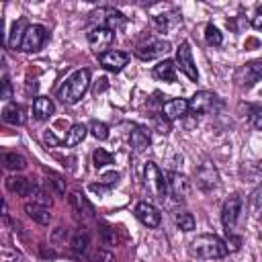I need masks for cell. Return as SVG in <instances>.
Returning <instances> with one entry per match:
<instances>
[{
    "mask_svg": "<svg viewBox=\"0 0 262 262\" xmlns=\"http://www.w3.org/2000/svg\"><path fill=\"white\" fill-rule=\"evenodd\" d=\"M88 86H90V72H88L86 68L76 70V72L61 84V88L57 90V98H59L61 102H66V104H76V102H80V98L86 94Z\"/></svg>",
    "mask_w": 262,
    "mask_h": 262,
    "instance_id": "cell-1",
    "label": "cell"
},
{
    "mask_svg": "<svg viewBox=\"0 0 262 262\" xmlns=\"http://www.w3.org/2000/svg\"><path fill=\"white\" fill-rule=\"evenodd\" d=\"M244 74H246V86H252V84H256L260 78H262V61H254V63H248L246 66V70H244Z\"/></svg>",
    "mask_w": 262,
    "mask_h": 262,
    "instance_id": "cell-26",
    "label": "cell"
},
{
    "mask_svg": "<svg viewBox=\"0 0 262 262\" xmlns=\"http://www.w3.org/2000/svg\"><path fill=\"white\" fill-rule=\"evenodd\" d=\"M127 63H129V53L119 51V49H111L100 55V66L108 72H121Z\"/></svg>",
    "mask_w": 262,
    "mask_h": 262,
    "instance_id": "cell-12",
    "label": "cell"
},
{
    "mask_svg": "<svg viewBox=\"0 0 262 262\" xmlns=\"http://www.w3.org/2000/svg\"><path fill=\"white\" fill-rule=\"evenodd\" d=\"M151 143V135H149V129L145 125H135L131 135H129V145L133 151H143L147 145Z\"/></svg>",
    "mask_w": 262,
    "mask_h": 262,
    "instance_id": "cell-16",
    "label": "cell"
},
{
    "mask_svg": "<svg viewBox=\"0 0 262 262\" xmlns=\"http://www.w3.org/2000/svg\"><path fill=\"white\" fill-rule=\"evenodd\" d=\"M166 51H170V43L158 39V41H149V43H145V45H139V47L135 49V55H137L139 59H154V57H158V55H164Z\"/></svg>",
    "mask_w": 262,
    "mask_h": 262,
    "instance_id": "cell-14",
    "label": "cell"
},
{
    "mask_svg": "<svg viewBox=\"0 0 262 262\" xmlns=\"http://www.w3.org/2000/svg\"><path fill=\"white\" fill-rule=\"evenodd\" d=\"M88 246H90V233L86 231V227L76 229L72 235V250L76 254H84L88 250Z\"/></svg>",
    "mask_w": 262,
    "mask_h": 262,
    "instance_id": "cell-23",
    "label": "cell"
},
{
    "mask_svg": "<svg viewBox=\"0 0 262 262\" xmlns=\"http://www.w3.org/2000/svg\"><path fill=\"white\" fill-rule=\"evenodd\" d=\"M227 246L221 237L213 235V233H201L196 235L192 242H190V252L196 256V258H203V260H217V258H223L227 254Z\"/></svg>",
    "mask_w": 262,
    "mask_h": 262,
    "instance_id": "cell-2",
    "label": "cell"
},
{
    "mask_svg": "<svg viewBox=\"0 0 262 262\" xmlns=\"http://www.w3.org/2000/svg\"><path fill=\"white\" fill-rule=\"evenodd\" d=\"M117 180H119V172H108V174H104V176L100 178V182H102V184H106L108 188H111V186H115V184H117Z\"/></svg>",
    "mask_w": 262,
    "mask_h": 262,
    "instance_id": "cell-37",
    "label": "cell"
},
{
    "mask_svg": "<svg viewBox=\"0 0 262 262\" xmlns=\"http://www.w3.org/2000/svg\"><path fill=\"white\" fill-rule=\"evenodd\" d=\"M2 121L6 125H25L27 123V115H25V108L16 102H8L2 111Z\"/></svg>",
    "mask_w": 262,
    "mask_h": 262,
    "instance_id": "cell-17",
    "label": "cell"
},
{
    "mask_svg": "<svg viewBox=\"0 0 262 262\" xmlns=\"http://www.w3.org/2000/svg\"><path fill=\"white\" fill-rule=\"evenodd\" d=\"M90 190L92 192H98V194H104V192H108V186L102 184V182H98V184H90Z\"/></svg>",
    "mask_w": 262,
    "mask_h": 262,
    "instance_id": "cell-41",
    "label": "cell"
},
{
    "mask_svg": "<svg viewBox=\"0 0 262 262\" xmlns=\"http://www.w3.org/2000/svg\"><path fill=\"white\" fill-rule=\"evenodd\" d=\"M25 213H27L35 223H39V225H47V223L51 221L49 209L43 207V205H37V203H27V205H25Z\"/></svg>",
    "mask_w": 262,
    "mask_h": 262,
    "instance_id": "cell-20",
    "label": "cell"
},
{
    "mask_svg": "<svg viewBox=\"0 0 262 262\" xmlns=\"http://www.w3.org/2000/svg\"><path fill=\"white\" fill-rule=\"evenodd\" d=\"M215 98H217V96H215L213 92H209V90H199V92L188 100V106H190L192 113L205 115V113H209V111L213 108Z\"/></svg>",
    "mask_w": 262,
    "mask_h": 262,
    "instance_id": "cell-13",
    "label": "cell"
},
{
    "mask_svg": "<svg viewBox=\"0 0 262 262\" xmlns=\"http://www.w3.org/2000/svg\"><path fill=\"white\" fill-rule=\"evenodd\" d=\"M176 61L172 59H164L158 66H154V76L162 82H176Z\"/></svg>",
    "mask_w": 262,
    "mask_h": 262,
    "instance_id": "cell-19",
    "label": "cell"
},
{
    "mask_svg": "<svg viewBox=\"0 0 262 262\" xmlns=\"http://www.w3.org/2000/svg\"><path fill=\"white\" fill-rule=\"evenodd\" d=\"M45 41H47V29L43 25H29L20 49L27 51V53H35L43 47Z\"/></svg>",
    "mask_w": 262,
    "mask_h": 262,
    "instance_id": "cell-7",
    "label": "cell"
},
{
    "mask_svg": "<svg viewBox=\"0 0 262 262\" xmlns=\"http://www.w3.org/2000/svg\"><path fill=\"white\" fill-rule=\"evenodd\" d=\"M154 127H156L158 133L166 135V133L170 131V121H168L164 115H156V117H154Z\"/></svg>",
    "mask_w": 262,
    "mask_h": 262,
    "instance_id": "cell-34",
    "label": "cell"
},
{
    "mask_svg": "<svg viewBox=\"0 0 262 262\" xmlns=\"http://www.w3.org/2000/svg\"><path fill=\"white\" fill-rule=\"evenodd\" d=\"M92 162H94V166H96V168H102V166L113 164V156H111L106 149L98 147V149H94V154H92Z\"/></svg>",
    "mask_w": 262,
    "mask_h": 262,
    "instance_id": "cell-30",
    "label": "cell"
},
{
    "mask_svg": "<svg viewBox=\"0 0 262 262\" xmlns=\"http://www.w3.org/2000/svg\"><path fill=\"white\" fill-rule=\"evenodd\" d=\"M174 223H176V227L182 229V231H192V229H194V217H192L190 213H186V211L176 213V215H174Z\"/></svg>",
    "mask_w": 262,
    "mask_h": 262,
    "instance_id": "cell-28",
    "label": "cell"
},
{
    "mask_svg": "<svg viewBox=\"0 0 262 262\" xmlns=\"http://www.w3.org/2000/svg\"><path fill=\"white\" fill-rule=\"evenodd\" d=\"M250 121H252V125H254L256 129H260V131H262V106H256V108H252Z\"/></svg>",
    "mask_w": 262,
    "mask_h": 262,
    "instance_id": "cell-36",
    "label": "cell"
},
{
    "mask_svg": "<svg viewBox=\"0 0 262 262\" xmlns=\"http://www.w3.org/2000/svg\"><path fill=\"white\" fill-rule=\"evenodd\" d=\"M168 190H170V194H172L176 201H186V199L190 196L192 186H190V180H188L184 174H180V172H170V176H168Z\"/></svg>",
    "mask_w": 262,
    "mask_h": 262,
    "instance_id": "cell-9",
    "label": "cell"
},
{
    "mask_svg": "<svg viewBox=\"0 0 262 262\" xmlns=\"http://www.w3.org/2000/svg\"><path fill=\"white\" fill-rule=\"evenodd\" d=\"M53 184H55V188H57V192H59V194H63V182H61V178H57V176H53Z\"/></svg>",
    "mask_w": 262,
    "mask_h": 262,
    "instance_id": "cell-42",
    "label": "cell"
},
{
    "mask_svg": "<svg viewBox=\"0 0 262 262\" xmlns=\"http://www.w3.org/2000/svg\"><path fill=\"white\" fill-rule=\"evenodd\" d=\"M135 217H137L145 227H158L160 221H162L160 211H158L151 203H147V201H141V203L135 205Z\"/></svg>",
    "mask_w": 262,
    "mask_h": 262,
    "instance_id": "cell-11",
    "label": "cell"
},
{
    "mask_svg": "<svg viewBox=\"0 0 262 262\" xmlns=\"http://www.w3.org/2000/svg\"><path fill=\"white\" fill-rule=\"evenodd\" d=\"M2 166L6 170H14L16 172V170H25L27 168V160L16 151H6V154H2Z\"/></svg>",
    "mask_w": 262,
    "mask_h": 262,
    "instance_id": "cell-24",
    "label": "cell"
},
{
    "mask_svg": "<svg viewBox=\"0 0 262 262\" xmlns=\"http://www.w3.org/2000/svg\"><path fill=\"white\" fill-rule=\"evenodd\" d=\"M162 111L168 121H174V119H182L190 111V106H188V100H184V98H172V100L164 102Z\"/></svg>",
    "mask_w": 262,
    "mask_h": 262,
    "instance_id": "cell-15",
    "label": "cell"
},
{
    "mask_svg": "<svg viewBox=\"0 0 262 262\" xmlns=\"http://www.w3.org/2000/svg\"><path fill=\"white\" fill-rule=\"evenodd\" d=\"M100 235H102V242H104V246H117V242H119V237H117V233H115V227H108V225H104L102 229H100Z\"/></svg>",
    "mask_w": 262,
    "mask_h": 262,
    "instance_id": "cell-33",
    "label": "cell"
},
{
    "mask_svg": "<svg viewBox=\"0 0 262 262\" xmlns=\"http://www.w3.org/2000/svg\"><path fill=\"white\" fill-rule=\"evenodd\" d=\"M31 199H33V203H37V205H43V207H47V205H51V196L41 188V186H33L31 188Z\"/></svg>",
    "mask_w": 262,
    "mask_h": 262,
    "instance_id": "cell-31",
    "label": "cell"
},
{
    "mask_svg": "<svg viewBox=\"0 0 262 262\" xmlns=\"http://www.w3.org/2000/svg\"><path fill=\"white\" fill-rule=\"evenodd\" d=\"M51 113H53V102H51V98H47V96H37V98L33 100V115H35V119L45 121V119H49Z\"/></svg>",
    "mask_w": 262,
    "mask_h": 262,
    "instance_id": "cell-22",
    "label": "cell"
},
{
    "mask_svg": "<svg viewBox=\"0 0 262 262\" xmlns=\"http://www.w3.org/2000/svg\"><path fill=\"white\" fill-rule=\"evenodd\" d=\"M252 203L256 205L258 211H262V186H258V188L252 192Z\"/></svg>",
    "mask_w": 262,
    "mask_h": 262,
    "instance_id": "cell-39",
    "label": "cell"
},
{
    "mask_svg": "<svg viewBox=\"0 0 262 262\" xmlns=\"http://www.w3.org/2000/svg\"><path fill=\"white\" fill-rule=\"evenodd\" d=\"M27 29H29L27 20H25V18H18V20L12 25V29H10V35H8V41H6V45H8L10 49H20V45H23V39H25V33H27Z\"/></svg>",
    "mask_w": 262,
    "mask_h": 262,
    "instance_id": "cell-18",
    "label": "cell"
},
{
    "mask_svg": "<svg viewBox=\"0 0 262 262\" xmlns=\"http://www.w3.org/2000/svg\"><path fill=\"white\" fill-rule=\"evenodd\" d=\"M86 131H88V129H86L82 123L72 125V127H70V131H68V135H66V145H68V147H74V145L82 143V141H84V137H86Z\"/></svg>",
    "mask_w": 262,
    "mask_h": 262,
    "instance_id": "cell-25",
    "label": "cell"
},
{
    "mask_svg": "<svg viewBox=\"0 0 262 262\" xmlns=\"http://www.w3.org/2000/svg\"><path fill=\"white\" fill-rule=\"evenodd\" d=\"M252 27H254V29H258V31H262V4L258 6L256 14L252 16Z\"/></svg>",
    "mask_w": 262,
    "mask_h": 262,
    "instance_id": "cell-38",
    "label": "cell"
},
{
    "mask_svg": "<svg viewBox=\"0 0 262 262\" xmlns=\"http://www.w3.org/2000/svg\"><path fill=\"white\" fill-rule=\"evenodd\" d=\"M113 41H115V31H111L106 27L96 25L94 29L88 31V43H90L92 51H96L100 55L106 53V49L113 45Z\"/></svg>",
    "mask_w": 262,
    "mask_h": 262,
    "instance_id": "cell-6",
    "label": "cell"
},
{
    "mask_svg": "<svg viewBox=\"0 0 262 262\" xmlns=\"http://www.w3.org/2000/svg\"><path fill=\"white\" fill-rule=\"evenodd\" d=\"M6 188L16 196H27V194H31L33 186L25 176H10V178H6Z\"/></svg>",
    "mask_w": 262,
    "mask_h": 262,
    "instance_id": "cell-21",
    "label": "cell"
},
{
    "mask_svg": "<svg viewBox=\"0 0 262 262\" xmlns=\"http://www.w3.org/2000/svg\"><path fill=\"white\" fill-rule=\"evenodd\" d=\"M70 203L74 205V209L76 211H80V213H86V215H92L94 213V209H92V205L80 194V192H72L70 194Z\"/></svg>",
    "mask_w": 262,
    "mask_h": 262,
    "instance_id": "cell-27",
    "label": "cell"
},
{
    "mask_svg": "<svg viewBox=\"0 0 262 262\" xmlns=\"http://www.w3.org/2000/svg\"><path fill=\"white\" fill-rule=\"evenodd\" d=\"M205 41L211 45V47H219L223 43V35L221 31L215 27V25H207L205 27Z\"/></svg>",
    "mask_w": 262,
    "mask_h": 262,
    "instance_id": "cell-29",
    "label": "cell"
},
{
    "mask_svg": "<svg viewBox=\"0 0 262 262\" xmlns=\"http://www.w3.org/2000/svg\"><path fill=\"white\" fill-rule=\"evenodd\" d=\"M90 133H92L98 141L108 139V127H106L102 121H92V123H90Z\"/></svg>",
    "mask_w": 262,
    "mask_h": 262,
    "instance_id": "cell-32",
    "label": "cell"
},
{
    "mask_svg": "<svg viewBox=\"0 0 262 262\" xmlns=\"http://www.w3.org/2000/svg\"><path fill=\"white\" fill-rule=\"evenodd\" d=\"M176 68L192 82L199 80V72H196V66H194V59H192V51H190V45L188 41H182L180 47L176 49Z\"/></svg>",
    "mask_w": 262,
    "mask_h": 262,
    "instance_id": "cell-5",
    "label": "cell"
},
{
    "mask_svg": "<svg viewBox=\"0 0 262 262\" xmlns=\"http://www.w3.org/2000/svg\"><path fill=\"white\" fill-rule=\"evenodd\" d=\"M0 98L6 100V102L12 98V84H10V80H8L6 76L2 78V92H0Z\"/></svg>",
    "mask_w": 262,
    "mask_h": 262,
    "instance_id": "cell-35",
    "label": "cell"
},
{
    "mask_svg": "<svg viewBox=\"0 0 262 262\" xmlns=\"http://www.w3.org/2000/svg\"><path fill=\"white\" fill-rule=\"evenodd\" d=\"M196 184H199L203 190H213V188L219 184L217 168H215L211 162H203V164L196 168Z\"/></svg>",
    "mask_w": 262,
    "mask_h": 262,
    "instance_id": "cell-10",
    "label": "cell"
},
{
    "mask_svg": "<svg viewBox=\"0 0 262 262\" xmlns=\"http://www.w3.org/2000/svg\"><path fill=\"white\" fill-rule=\"evenodd\" d=\"M258 170H262V162H260V164H258Z\"/></svg>",
    "mask_w": 262,
    "mask_h": 262,
    "instance_id": "cell-43",
    "label": "cell"
},
{
    "mask_svg": "<svg viewBox=\"0 0 262 262\" xmlns=\"http://www.w3.org/2000/svg\"><path fill=\"white\" fill-rule=\"evenodd\" d=\"M239 213H242V199H239V194H231L223 203V209H221V223H223V229L227 235H233L235 225L239 221Z\"/></svg>",
    "mask_w": 262,
    "mask_h": 262,
    "instance_id": "cell-4",
    "label": "cell"
},
{
    "mask_svg": "<svg viewBox=\"0 0 262 262\" xmlns=\"http://www.w3.org/2000/svg\"><path fill=\"white\" fill-rule=\"evenodd\" d=\"M43 141H45L47 145H51V147H55V145L59 143V139H57V137H55L51 131H45V133H43Z\"/></svg>",
    "mask_w": 262,
    "mask_h": 262,
    "instance_id": "cell-40",
    "label": "cell"
},
{
    "mask_svg": "<svg viewBox=\"0 0 262 262\" xmlns=\"http://www.w3.org/2000/svg\"><path fill=\"white\" fill-rule=\"evenodd\" d=\"M92 18L98 20L100 27H106L111 31H117V29H121L127 23V18L123 16V12H119L115 8H98L96 12H92Z\"/></svg>",
    "mask_w": 262,
    "mask_h": 262,
    "instance_id": "cell-8",
    "label": "cell"
},
{
    "mask_svg": "<svg viewBox=\"0 0 262 262\" xmlns=\"http://www.w3.org/2000/svg\"><path fill=\"white\" fill-rule=\"evenodd\" d=\"M145 188L154 199L164 201L168 194V180H164V174L160 172V168L154 162L145 164Z\"/></svg>",
    "mask_w": 262,
    "mask_h": 262,
    "instance_id": "cell-3",
    "label": "cell"
}]
</instances>
